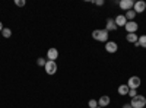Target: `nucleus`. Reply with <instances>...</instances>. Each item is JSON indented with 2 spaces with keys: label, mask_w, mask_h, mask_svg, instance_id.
<instances>
[{
  "label": "nucleus",
  "mask_w": 146,
  "mask_h": 108,
  "mask_svg": "<svg viewBox=\"0 0 146 108\" xmlns=\"http://www.w3.org/2000/svg\"><path fill=\"white\" fill-rule=\"evenodd\" d=\"M92 38L100 42H107L108 41V31L107 29H95L92 31Z\"/></svg>",
  "instance_id": "nucleus-1"
},
{
  "label": "nucleus",
  "mask_w": 146,
  "mask_h": 108,
  "mask_svg": "<svg viewBox=\"0 0 146 108\" xmlns=\"http://www.w3.org/2000/svg\"><path fill=\"white\" fill-rule=\"evenodd\" d=\"M130 105L133 108H145V105H146V97H145V95H139L137 93L135 98H131Z\"/></svg>",
  "instance_id": "nucleus-2"
},
{
  "label": "nucleus",
  "mask_w": 146,
  "mask_h": 108,
  "mask_svg": "<svg viewBox=\"0 0 146 108\" xmlns=\"http://www.w3.org/2000/svg\"><path fill=\"white\" fill-rule=\"evenodd\" d=\"M140 85H142V80H140L139 76H131V78H129V80H127L129 89H137Z\"/></svg>",
  "instance_id": "nucleus-3"
},
{
  "label": "nucleus",
  "mask_w": 146,
  "mask_h": 108,
  "mask_svg": "<svg viewBox=\"0 0 146 108\" xmlns=\"http://www.w3.org/2000/svg\"><path fill=\"white\" fill-rule=\"evenodd\" d=\"M44 70H45V73L50 75V76L56 75V72H57V63L56 62H48V60H47V63L44 66Z\"/></svg>",
  "instance_id": "nucleus-4"
},
{
  "label": "nucleus",
  "mask_w": 146,
  "mask_h": 108,
  "mask_svg": "<svg viewBox=\"0 0 146 108\" xmlns=\"http://www.w3.org/2000/svg\"><path fill=\"white\" fill-rule=\"evenodd\" d=\"M124 29L127 31V34H136V31L139 29V25L136 21H127V23L124 25Z\"/></svg>",
  "instance_id": "nucleus-5"
},
{
  "label": "nucleus",
  "mask_w": 146,
  "mask_h": 108,
  "mask_svg": "<svg viewBox=\"0 0 146 108\" xmlns=\"http://www.w3.org/2000/svg\"><path fill=\"white\" fill-rule=\"evenodd\" d=\"M117 50H118V44L115 41H107L105 42V51L107 53L114 54V53H117Z\"/></svg>",
  "instance_id": "nucleus-6"
},
{
  "label": "nucleus",
  "mask_w": 146,
  "mask_h": 108,
  "mask_svg": "<svg viewBox=\"0 0 146 108\" xmlns=\"http://www.w3.org/2000/svg\"><path fill=\"white\" fill-rule=\"evenodd\" d=\"M133 10L137 13H143V12H146V3L143 2V0H137V2H135V6H133Z\"/></svg>",
  "instance_id": "nucleus-7"
},
{
  "label": "nucleus",
  "mask_w": 146,
  "mask_h": 108,
  "mask_svg": "<svg viewBox=\"0 0 146 108\" xmlns=\"http://www.w3.org/2000/svg\"><path fill=\"white\" fill-rule=\"evenodd\" d=\"M48 62H56V60L58 58V50L57 48H48V51H47V57H45Z\"/></svg>",
  "instance_id": "nucleus-8"
},
{
  "label": "nucleus",
  "mask_w": 146,
  "mask_h": 108,
  "mask_svg": "<svg viewBox=\"0 0 146 108\" xmlns=\"http://www.w3.org/2000/svg\"><path fill=\"white\" fill-rule=\"evenodd\" d=\"M120 9H123V10H131L133 6H135V2L133 0H120V3H118Z\"/></svg>",
  "instance_id": "nucleus-9"
},
{
  "label": "nucleus",
  "mask_w": 146,
  "mask_h": 108,
  "mask_svg": "<svg viewBox=\"0 0 146 108\" xmlns=\"http://www.w3.org/2000/svg\"><path fill=\"white\" fill-rule=\"evenodd\" d=\"M110 102H111V98H110L108 95H102V97H100V99H98V107L105 108V107L110 105Z\"/></svg>",
  "instance_id": "nucleus-10"
},
{
  "label": "nucleus",
  "mask_w": 146,
  "mask_h": 108,
  "mask_svg": "<svg viewBox=\"0 0 146 108\" xmlns=\"http://www.w3.org/2000/svg\"><path fill=\"white\" fill-rule=\"evenodd\" d=\"M114 22H115V25H117V28L120 27H124L126 23H127V19H126V16L124 15H117L115 18H114Z\"/></svg>",
  "instance_id": "nucleus-11"
},
{
  "label": "nucleus",
  "mask_w": 146,
  "mask_h": 108,
  "mask_svg": "<svg viewBox=\"0 0 146 108\" xmlns=\"http://www.w3.org/2000/svg\"><path fill=\"white\" fill-rule=\"evenodd\" d=\"M105 29L110 32V31H115L117 29V25H115V22H114V19H111V18H108L107 19V23H105Z\"/></svg>",
  "instance_id": "nucleus-12"
},
{
  "label": "nucleus",
  "mask_w": 146,
  "mask_h": 108,
  "mask_svg": "<svg viewBox=\"0 0 146 108\" xmlns=\"http://www.w3.org/2000/svg\"><path fill=\"white\" fill-rule=\"evenodd\" d=\"M137 40H139V35H136V34H127L126 35V41L130 44H136Z\"/></svg>",
  "instance_id": "nucleus-13"
},
{
  "label": "nucleus",
  "mask_w": 146,
  "mask_h": 108,
  "mask_svg": "<svg viewBox=\"0 0 146 108\" xmlns=\"http://www.w3.org/2000/svg\"><path fill=\"white\" fill-rule=\"evenodd\" d=\"M135 47H143V48H146V35H140L137 42L135 44Z\"/></svg>",
  "instance_id": "nucleus-14"
},
{
  "label": "nucleus",
  "mask_w": 146,
  "mask_h": 108,
  "mask_svg": "<svg viewBox=\"0 0 146 108\" xmlns=\"http://www.w3.org/2000/svg\"><path fill=\"white\" fill-rule=\"evenodd\" d=\"M129 91H130V89H129V86H127V83H126V85H120L118 89H117V92L121 95V97H123V95H127Z\"/></svg>",
  "instance_id": "nucleus-15"
},
{
  "label": "nucleus",
  "mask_w": 146,
  "mask_h": 108,
  "mask_svg": "<svg viewBox=\"0 0 146 108\" xmlns=\"http://www.w3.org/2000/svg\"><path fill=\"white\" fill-rule=\"evenodd\" d=\"M124 16H126L127 21H135V18H136V12L133 10V9H131V10H127Z\"/></svg>",
  "instance_id": "nucleus-16"
},
{
  "label": "nucleus",
  "mask_w": 146,
  "mask_h": 108,
  "mask_svg": "<svg viewBox=\"0 0 146 108\" xmlns=\"http://www.w3.org/2000/svg\"><path fill=\"white\" fill-rule=\"evenodd\" d=\"M2 35H3V38H10V35H12V29H10V28H3Z\"/></svg>",
  "instance_id": "nucleus-17"
},
{
  "label": "nucleus",
  "mask_w": 146,
  "mask_h": 108,
  "mask_svg": "<svg viewBox=\"0 0 146 108\" xmlns=\"http://www.w3.org/2000/svg\"><path fill=\"white\" fill-rule=\"evenodd\" d=\"M45 63H47V58H44V57H38V60H36V64L40 67H44Z\"/></svg>",
  "instance_id": "nucleus-18"
},
{
  "label": "nucleus",
  "mask_w": 146,
  "mask_h": 108,
  "mask_svg": "<svg viewBox=\"0 0 146 108\" xmlns=\"http://www.w3.org/2000/svg\"><path fill=\"white\" fill-rule=\"evenodd\" d=\"M88 105H89V108H96V107H98V101H96V99H89Z\"/></svg>",
  "instance_id": "nucleus-19"
},
{
  "label": "nucleus",
  "mask_w": 146,
  "mask_h": 108,
  "mask_svg": "<svg viewBox=\"0 0 146 108\" xmlns=\"http://www.w3.org/2000/svg\"><path fill=\"white\" fill-rule=\"evenodd\" d=\"M127 95H129V97H130V98H135V97H136V95H137V91H136V89H130Z\"/></svg>",
  "instance_id": "nucleus-20"
},
{
  "label": "nucleus",
  "mask_w": 146,
  "mask_h": 108,
  "mask_svg": "<svg viewBox=\"0 0 146 108\" xmlns=\"http://www.w3.org/2000/svg\"><path fill=\"white\" fill-rule=\"evenodd\" d=\"M15 5L19 6V7H23L25 6V0H15Z\"/></svg>",
  "instance_id": "nucleus-21"
},
{
  "label": "nucleus",
  "mask_w": 146,
  "mask_h": 108,
  "mask_svg": "<svg viewBox=\"0 0 146 108\" xmlns=\"http://www.w3.org/2000/svg\"><path fill=\"white\" fill-rule=\"evenodd\" d=\"M92 3L96 6H104V0H92Z\"/></svg>",
  "instance_id": "nucleus-22"
},
{
  "label": "nucleus",
  "mask_w": 146,
  "mask_h": 108,
  "mask_svg": "<svg viewBox=\"0 0 146 108\" xmlns=\"http://www.w3.org/2000/svg\"><path fill=\"white\" fill-rule=\"evenodd\" d=\"M123 108H133V107H131L130 104H124V105H123Z\"/></svg>",
  "instance_id": "nucleus-23"
},
{
  "label": "nucleus",
  "mask_w": 146,
  "mask_h": 108,
  "mask_svg": "<svg viewBox=\"0 0 146 108\" xmlns=\"http://www.w3.org/2000/svg\"><path fill=\"white\" fill-rule=\"evenodd\" d=\"M2 31H3V23L0 22V32H2Z\"/></svg>",
  "instance_id": "nucleus-24"
},
{
  "label": "nucleus",
  "mask_w": 146,
  "mask_h": 108,
  "mask_svg": "<svg viewBox=\"0 0 146 108\" xmlns=\"http://www.w3.org/2000/svg\"><path fill=\"white\" fill-rule=\"evenodd\" d=\"M96 108H101V107H96Z\"/></svg>",
  "instance_id": "nucleus-25"
}]
</instances>
